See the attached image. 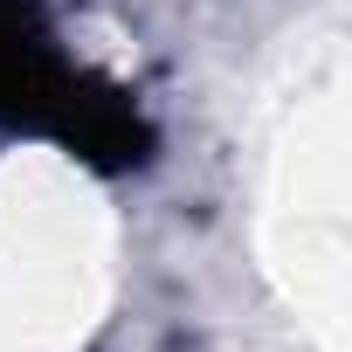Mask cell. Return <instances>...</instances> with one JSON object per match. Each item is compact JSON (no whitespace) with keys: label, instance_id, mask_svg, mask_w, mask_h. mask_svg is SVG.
I'll return each instance as SVG.
<instances>
[{"label":"cell","instance_id":"6da1fadb","mask_svg":"<svg viewBox=\"0 0 352 352\" xmlns=\"http://www.w3.org/2000/svg\"><path fill=\"white\" fill-rule=\"evenodd\" d=\"M0 118L8 124H56L83 152H111V159H124L138 145V124L124 118V104L49 56L42 0H0Z\"/></svg>","mask_w":352,"mask_h":352}]
</instances>
